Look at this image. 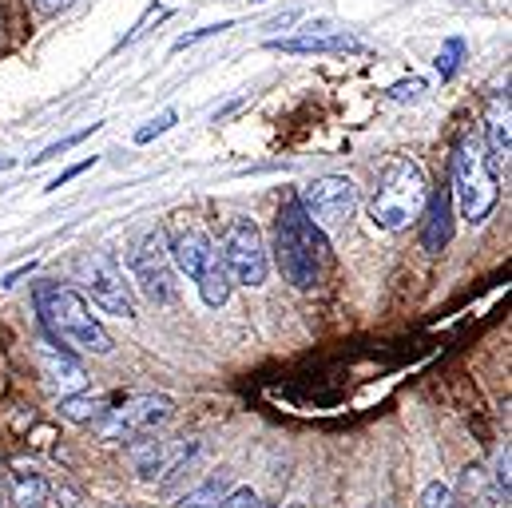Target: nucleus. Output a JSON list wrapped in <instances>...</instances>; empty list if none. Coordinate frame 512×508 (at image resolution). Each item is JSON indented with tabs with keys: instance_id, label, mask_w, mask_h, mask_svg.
I'll list each match as a JSON object with an SVG mask.
<instances>
[{
	"instance_id": "423d86ee",
	"label": "nucleus",
	"mask_w": 512,
	"mask_h": 508,
	"mask_svg": "<svg viewBox=\"0 0 512 508\" xmlns=\"http://www.w3.org/2000/svg\"><path fill=\"white\" fill-rule=\"evenodd\" d=\"M76 278L84 282V290L92 294V302L116 318H135V298H131L128 282L120 274V266L108 254H84L76 262Z\"/></svg>"
},
{
	"instance_id": "7c9ffc66",
	"label": "nucleus",
	"mask_w": 512,
	"mask_h": 508,
	"mask_svg": "<svg viewBox=\"0 0 512 508\" xmlns=\"http://www.w3.org/2000/svg\"><path fill=\"white\" fill-rule=\"evenodd\" d=\"M12 167V159H0V171H8Z\"/></svg>"
},
{
	"instance_id": "1a4fd4ad",
	"label": "nucleus",
	"mask_w": 512,
	"mask_h": 508,
	"mask_svg": "<svg viewBox=\"0 0 512 508\" xmlns=\"http://www.w3.org/2000/svg\"><path fill=\"white\" fill-rule=\"evenodd\" d=\"M131 274L151 302H171V254L163 231L139 239V247L131 251Z\"/></svg>"
},
{
	"instance_id": "4be33fe9",
	"label": "nucleus",
	"mask_w": 512,
	"mask_h": 508,
	"mask_svg": "<svg viewBox=\"0 0 512 508\" xmlns=\"http://www.w3.org/2000/svg\"><path fill=\"white\" fill-rule=\"evenodd\" d=\"M453 489L449 485H441V481H433V485H425V493H421V508H453Z\"/></svg>"
},
{
	"instance_id": "6ab92c4d",
	"label": "nucleus",
	"mask_w": 512,
	"mask_h": 508,
	"mask_svg": "<svg viewBox=\"0 0 512 508\" xmlns=\"http://www.w3.org/2000/svg\"><path fill=\"white\" fill-rule=\"evenodd\" d=\"M223 497H227V481H223V477H211L207 485L183 493L171 508H219L223 505Z\"/></svg>"
},
{
	"instance_id": "39448f33",
	"label": "nucleus",
	"mask_w": 512,
	"mask_h": 508,
	"mask_svg": "<svg viewBox=\"0 0 512 508\" xmlns=\"http://www.w3.org/2000/svg\"><path fill=\"white\" fill-rule=\"evenodd\" d=\"M298 203L318 231H342L358 211V187L346 175H322L298 191Z\"/></svg>"
},
{
	"instance_id": "2f4dec72",
	"label": "nucleus",
	"mask_w": 512,
	"mask_h": 508,
	"mask_svg": "<svg viewBox=\"0 0 512 508\" xmlns=\"http://www.w3.org/2000/svg\"><path fill=\"white\" fill-rule=\"evenodd\" d=\"M290 508H302V505H290Z\"/></svg>"
},
{
	"instance_id": "c756f323",
	"label": "nucleus",
	"mask_w": 512,
	"mask_h": 508,
	"mask_svg": "<svg viewBox=\"0 0 512 508\" xmlns=\"http://www.w3.org/2000/svg\"><path fill=\"white\" fill-rule=\"evenodd\" d=\"M32 4H36L40 12H60V8H64L68 0H32Z\"/></svg>"
},
{
	"instance_id": "f8f14e48",
	"label": "nucleus",
	"mask_w": 512,
	"mask_h": 508,
	"mask_svg": "<svg viewBox=\"0 0 512 508\" xmlns=\"http://www.w3.org/2000/svg\"><path fill=\"white\" fill-rule=\"evenodd\" d=\"M425 231H421V243L425 251H445L449 239H453V187H441L425 199Z\"/></svg>"
},
{
	"instance_id": "473e14b6",
	"label": "nucleus",
	"mask_w": 512,
	"mask_h": 508,
	"mask_svg": "<svg viewBox=\"0 0 512 508\" xmlns=\"http://www.w3.org/2000/svg\"><path fill=\"white\" fill-rule=\"evenodd\" d=\"M453 508H461V505H453Z\"/></svg>"
},
{
	"instance_id": "9b49d317",
	"label": "nucleus",
	"mask_w": 512,
	"mask_h": 508,
	"mask_svg": "<svg viewBox=\"0 0 512 508\" xmlns=\"http://www.w3.org/2000/svg\"><path fill=\"white\" fill-rule=\"evenodd\" d=\"M40 374L48 378V385H56L60 393H72V389H84L88 385V370L80 358H72L64 346L56 342H40Z\"/></svg>"
},
{
	"instance_id": "a878e982",
	"label": "nucleus",
	"mask_w": 512,
	"mask_h": 508,
	"mask_svg": "<svg viewBox=\"0 0 512 508\" xmlns=\"http://www.w3.org/2000/svg\"><path fill=\"white\" fill-rule=\"evenodd\" d=\"M171 124H175V112H163L159 120H151L147 127H139V131H135V143H151L155 135H163V131H167Z\"/></svg>"
},
{
	"instance_id": "aec40b11",
	"label": "nucleus",
	"mask_w": 512,
	"mask_h": 508,
	"mask_svg": "<svg viewBox=\"0 0 512 508\" xmlns=\"http://www.w3.org/2000/svg\"><path fill=\"white\" fill-rule=\"evenodd\" d=\"M461 60H465V40H461V36H449V40L441 44V52H437V72H441V80H453V72L461 68Z\"/></svg>"
},
{
	"instance_id": "412c9836",
	"label": "nucleus",
	"mask_w": 512,
	"mask_h": 508,
	"mask_svg": "<svg viewBox=\"0 0 512 508\" xmlns=\"http://www.w3.org/2000/svg\"><path fill=\"white\" fill-rule=\"evenodd\" d=\"M92 131H100V124H92V127H84V131H76V135H68V139H60V143H52V147H44L40 155H32V167L36 163H48V159H56V155H64V151H72L76 143H84Z\"/></svg>"
},
{
	"instance_id": "bb28decb",
	"label": "nucleus",
	"mask_w": 512,
	"mask_h": 508,
	"mask_svg": "<svg viewBox=\"0 0 512 508\" xmlns=\"http://www.w3.org/2000/svg\"><path fill=\"white\" fill-rule=\"evenodd\" d=\"M88 167H96V155H92V159H84V163H76V167H68V171H64V175H56V179H52V183H48V191H60V187H64V183H72V179H76V175H84V171H88Z\"/></svg>"
},
{
	"instance_id": "cd10ccee",
	"label": "nucleus",
	"mask_w": 512,
	"mask_h": 508,
	"mask_svg": "<svg viewBox=\"0 0 512 508\" xmlns=\"http://www.w3.org/2000/svg\"><path fill=\"white\" fill-rule=\"evenodd\" d=\"M421 92H425V84H421V80H409V84H393V88H389V96H393V100H417Z\"/></svg>"
},
{
	"instance_id": "7ed1b4c3",
	"label": "nucleus",
	"mask_w": 512,
	"mask_h": 508,
	"mask_svg": "<svg viewBox=\"0 0 512 508\" xmlns=\"http://www.w3.org/2000/svg\"><path fill=\"white\" fill-rule=\"evenodd\" d=\"M425 199H429L425 171L413 159H389L370 195V219L382 231H405L413 219H421Z\"/></svg>"
},
{
	"instance_id": "f3484780",
	"label": "nucleus",
	"mask_w": 512,
	"mask_h": 508,
	"mask_svg": "<svg viewBox=\"0 0 512 508\" xmlns=\"http://www.w3.org/2000/svg\"><path fill=\"white\" fill-rule=\"evenodd\" d=\"M108 413V397L104 393H64L60 397V417L76 421V425H92Z\"/></svg>"
},
{
	"instance_id": "b1692460",
	"label": "nucleus",
	"mask_w": 512,
	"mask_h": 508,
	"mask_svg": "<svg viewBox=\"0 0 512 508\" xmlns=\"http://www.w3.org/2000/svg\"><path fill=\"white\" fill-rule=\"evenodd\" d=\"M227 28H235V24H231V20H223V24H207V28H199V32H187V36H179V40H175V52H183V48H191V44L207 40V36H219V32H227Z\"/></svg>"
},
{
	"instance_id": "4468645a",
	"label": "nucleus",
	"mask_w": 512,
	"mask_h": 508,
	"mask_svg": "<svg viewBox=\"0 0 512 508\" xmlns=\"http://www.w3.org/2000/svg\"><path fill=\"white\" fill-rule=\"evenodd\" d=\"M8 497H12L16 508H44L48 485H44V477L32 465H16L12 469V481H8Z\"/></svg>"
},
{
	"instance_id": "6e6552de",
	"label": "nucleus",
	"mask_w": 512,
	"mask_h": 508,
	"mask_svg": "<svg viewBox=\"0 0 512 508\" xmlns=\"http://www.w3.org/2000/svg\"><path fill=\"white\" fill-rule=\"evenodd\" d=\"M171 417V397H163V393H139V397H131L128 405H120V409H108L100 421H92L96 429H100V437L104 441H131V437H139V433H151L155 425H163Z\"/></svg>"
},
{
	"instance_id": "2eb2a0df",
	"label": "nucleus",
	"mask_w": 512,
	"mask_h": 508,
	"mask_svg": "<svg viewBox=\"0 0 512 508\" xmlns=\"http://www.w3.org/2000/svg\"><path fill=\"white\" fill-rule=\"evenodd\" d=\"M195 282H199V294H203L207 306H223L231 298V286H235V278H231V270H227V262H223L219 251L207 258V266H203V274Z\"/></svg>"
},
{
	"instance_id": "dca6fc26",
	"label": "nucleus",
	"mask_w": 512,
	"mask_h": 508,
	"mask_svg": "<svg viewBox=\"0 0 512 508\" xmlns=\"http://www.w3.org/2000/svg\"><path fill=\"white\" fill-rule=\"evenodd\" d=\"M485 135H489V155L509 159V88H501L493 96L489 116H485Z\"/></svg>"
},
{
	"instance_id": "0eeeda50",
	"label": "nucleus",
	"mask_w": 512,
	"mask_h": 508,
	"mask_svg": "<svg viewBox=\"0 0 512 508\" xmlns=\"http://www.w3.org/2000/svg\"><path fill=\"white\" fill-rule=\"evenodd\" d=\"M223 262L231 270L235 282L243 286H262L266 282V243H262V231H258L251 219H231L227 231H223Z\"/></svg>"
},
{
	"instance_id": "72a5a7b5",
	"label": "nucleus",
	"mask_w": 512,
	"mask_h": 508,
	"mask_svg": "<svg viewBox=\"0 0 512 508\" xmlns=\"http://www.w3.org/2000/svg\"><path fill=\"white\" fill-rule=\"evenodd\" d=\"M385 508H389V505H385Z\"/></svg>"
},
{
	"instance_id": "f03ea898",
	"label": "nucleus",
	"mask_w": 512,
	"mask_h": 508,
	"mask_svg": "<svg viewBox=\"0 0 512 508\" xmlns=\"http://www.w3.org/2000/svg\"><path fill=\"white\" fill-rule=\"evenodd\" d=\"M36 310H40V318L52 330L56 342H64L72 350H84V354H112V334L88 310L80 290H72V286H40L36 290Z\"/></svg>"
},
{
	"instance_id": "a211bd4d",
	"label": "nucleus",
	"mask_w": 512,
	"mask_h": 508,
	"mask_svg": "<svg viewBox=\"0 0 512 508\" xmlns=\"http://www.w3.org/2000/svg\"><path fill=\"white\" fill-rule=\"evenodd\" d=\"M461 485H465L469 497H477V508H509V497L493 485V477H485L481 465H469V469L461 473Z\"/></svg>"
},
{
	"instance_id": "393cba45",
	"label": "nucleus",
	"mask_w": 512,
	"mask_h": 508,
	"mask_svg": "<svg viewBox=\"0 0 512 508\" xmlns=\"http://www.w3.org/2000/svg\"><path fill=\"white\" fill-rule=\"evenodd\" d=\"M219 508H262L255 489H247V485H239V489H231L227 497H223V505Z\"/></svg>"
},
{
	"instance_id": "20e7f679",
	"label": "nucleus",
	"mask_w": 512,
	"mask_h": 508,
	"mask_svg": "<svg viewBox=\"0 0 512 508\" xmlns=\"http://www.w3.org/2000/svg\"><path fill=\"white\" fill-rule=\"evenodd\" d=\"M453 195L461 199V215L469 223H485L489 211L497 207L501 183H497V171H493V155H489V147L477 135H465L457 143V155H453Z\"/></svg>"
},
{
	"instance_id": "c85d7f7f",
	"label": "nucleus",
	"mask_w": 512,
	"mask_h": 508,
	"mask_svg": "<svg viewBox=\"0 0 512 508\" xmlns=\"http://www.w3.org/2000/svg\"><path fill=\"white\" fill-rule=\"evenodd\" d=\"M32 270H36V262H24V266H16L12 274H4V282H0V286H16V282H20V278H28Z\"/></svg>"
},
{
	"instance_id": "ddd939ff",
	"label": "nucleus",
	"mask_w": 512,
	"mask_h": 508,
	"mask_svg": "<svg viewBox=\"0 0 512 508\" xmlns=\"http://www.w3.org/2000/svg\"><path fill=\"white\" fill-rule=\"evenodd\" d=\"M266 48L274 52H290V56H330V52H358L362 40L346 36V32H306V36H294V40H266Z\"/></svg>"
},
{
	"instance_id": "5701e85b",
	"label": "nucleus",
	"mask_w": 512,
	"mask_h": 508,
	"mask_svg": "<svg viewBox=\"0 0 512 508\" xmlns=\"http://www.w3.org/2000/svg\"><path fill=\"white\" fill-rule=\"evenodd\" d=\"M489 477H493V485H497V489H501V493L509 497V489H512V477H509V445H501V449H497V461H493V473H489Z\"/></svg>"
},
{
	"instance_id": "f257e3e1",
	"label": "nucleus",
	"mask_w": 512,
	"mask_h": 508,
	"mask_svg": "<svg viewBox=\"0 0 512 508\" xmlns=\"http://www.w3.org/2000/svg\"><path fill=\"white\" fill-rule=\"evenodd\" d=\"M326 251L330 247L322 231L310 223V215L302 211L298 195H286L274 219V254H278V270L286 274V282H294L298 290H310L322 274Z\"/></svg>"
},
{
	"instance_id": "9d476101",
	"label": "nucleus",
	"mask_w": 512,
	"mask_h": 508,
	"mask_svg": "<svg viewBox=\"0 0 512 508\" xmlns=\"http://www.w3.org/2000/svg\"><path fill=\"white\" fill-rule=\"evenodd\" d=\"M167 254H171V262L187 274V278H199L203 274V266H207V258L215 254V243L207 239V231L203 227H195V223H175V231H171V239H167Z\"/></svg>"
}]
</instances>
